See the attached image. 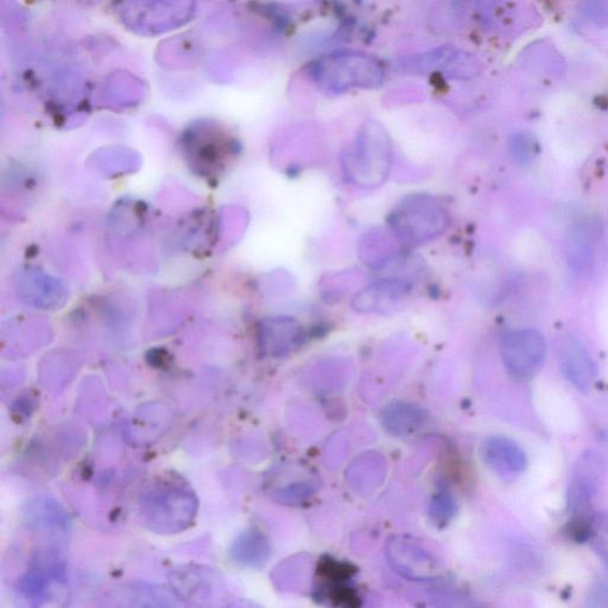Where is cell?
Instances as JSON below:
<instances>
[{
	"mask_svg": "<svg viewBox=\"0 0 608 608\" xmlns=\"http://www.w3.org/2000/svg\"><path fill=\"white\" fill-rule=\"evenodd\" d=\"M505 370L518 381H528L540 372L547 355L543 335L532 329L507 332L501 342Z\"/></svg>",
	"mask_w": 608,
	"mask_h": 608,
	"instance_id": "1",
	"label": "cell"
},
{
	"mask_svg": "<svg viewBox=\"0 0 608 608\" xmlns=\"http://www.w3.org/2000/svg\"><path fill=\"white\" fill-rule=\"evenodd\" d=\"M606 463L600 452L586 450L574 464L569 487V511L577 520L585 521L604 484Z\"/></svg>",
	"mask_w": 608,
	"mask_h": 608,
	"instance_id": "2",
	"label": "cell"
},
{
	"mask_svg": "<svg viewBox=\"0 0 608 608\" xmlns=\"http://www.w3.org/2000/svg\"><path fill=\"white\" fill-rule=\"evenodd\" d=\"M603 225L594 218L580 219L565 237L564 254L570 272L577 278L588 276L597 264Z\"/></svg>",
	"mask_w": 608,
	"mask_h": 608,
	"instance_id": "3",
	"label": "cell"
},
{
	"mask_svg": "<svg viewBox=\"0 0 608 608\" xmlns=\"http://www.w3.org/2000/svg\"><path fill=\"white\" fill-rule=\"evenodd\" d=\"M559 359L561 370L570 383L578 391L589 392L597 380V365L576 336L569 334L561 339Z\"/></svg>",
	"mask_w": 608,
	"mask_h": 608,
	"instance_id": "4",
	"label": "cell"
},
{
	"mask_svg": "<svg viewBox=\"0 0 608 608\" xmlns=\"http://www.w3.org/2000/svg\"><path fill=\"white\" fill-rule=\"evenodd\" d=\"M444 214V209L437 207L428 197H413L406 199L402 206L393 214V230L409 242H414L420 234L438 232L443 229L432 225L431 218Z\"/></svg>",
	"mask_w": 608,
	"mask_h": 608,
	"instance_id": "5",
	"label": "cell"
},
{
	"mask_svg": "<svg viewBox=\"0 0 608 608\" xmlns=\"http://www.w3.org/2000/svg\"><path fill=\"white\" fill-rule=\"evenodd\" d=\"M388 554L393 569L403 576L414 580H428L436 573V562L427 550L406 537H395L389 543Z\"/></svg>",
	"mask_w": 608,
	"mask_h": 608,
	"instance_id": "6",
	"label": "cell"
},
{
	"mask_svg": "<svg viewBox=\"0 0 608 608\" xmlns=\"http://www.w3.org/2000/svg\"><path fill=\"white\" fill-rule=\"evenodd\" d=\"M483 458L489 468L505 479L519 477L527 469V456L512 438L493 436L483 446Z\"/></svg>",
	"mask_w": 608,
	"mask_h": 608,
	"instance_id": "7",
	"label": "cell"
},
{
	"mask_svg": "<svg viewBox=\"0 0 608 608\" xmlns=\"http://www.w3.org/2000/svg\"><path fill=\"white\" fill-rule=\"evenodd\" d=\"M426 415L421 408L395 402L386 409L383 415L385 427L393 435L403 436L422 427Z\"/></svg>",
	"mask_w": 608,
	"mask_h": 608,
	"instance_id": "8",
	"label": "cell"
},
{
	"mask_svg": "<svg viewBox=\"0 0 608 608\" xmlns=\"http://www.w3.org/2000/svg\"><path fill=\"white\" fill-rule=\"evenodd\" d=\"M582 532L608 572V513H592L584 523Z\"/></svg>",
	"mask_w": 608,
	"mask_h": 608,
	"instance_id": "9",
	"label": "cell"
},
{
	"mask_svg": "<svg viewBox=\"0 0 608 608\" xmlns=\"http://www.w3.org/2000/svg\"><path fill=\"white\" fill-rule=\"evenodd\" d=\"M511 151L514 160L526 167L535 161L540 147L530 134H517L511 139Z\"/></svg>",
	"mask_w": 608,
	"mask_h": 608,
	"instance_id": "10",
	"label": "cell"
},
{
	"mask_svg": "<svg viewBox=\"0 0 608 608\" xmlns=\"http://www.w3.org/2000/svg\"><path fill=\"white\" fill-rule=\"evenodd\" d=\"M456 514V503L448 493H437L432 503V516L438 525H445Z\"/></svg>",
	"mask_w": 608,
	"mask_h": 608,
	"instance_id": "11",
	"label": "cell"
},
{
	"mask_svg": "<svg viewBox=\"0 0 608 608\" xmlns=\"http://www.w3.org/2000/svg\"><path fill=\"white\" fill-rule=\"evenodd\" d=\"M586 605L592 608H608V582L600 580L588 592Z\"/></svg>",
	"mask_w": 608,
	"mask_h": 608,
	"instance_id": "12",
	"label": "cell"
},
{
	"mask_svg": "<svg viewBox=\"0 0 608 608\" xmlns=\"http://www.w3.org/2000/svg\"><path fill=\"white\" fill-rule=\"evenodd\" d=\"M585 11L598 25L608 24V0H586Z\"/></svg>",
	"mask_w": 608,
	"mask_h": 608,
	"instance_id": "13",
	"label": "cell"
}]
</instances>
